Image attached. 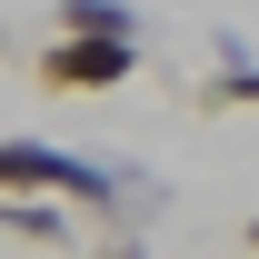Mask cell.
Listing matches in <instances>:
<instances>
[{"label": "cell", "instance_id": "obj_1", "mask_svg": "<svg viewBox=\"0 0 259 259\" xmlns=\"http://www.w3.org/2000/svg\"><path fill=\"white\" fill-rule=\"evenodd\" d=\"M140 70V40L130 30H60L40 50V90H120Z\"/></svg>", "mask_w": 259, "mask_h": 259}, {"label": "cell", "instance_id": "obj_2", "mask_svg": "<svg viewBox=\"0 0 259 259\" xmlns=\"http://www.w3.org/2000/svg\"><path fill=\"white\" fill-rule=\"evenodd\" d=\"M50 30H130V40H140V10H130V0H60Z\"/></svg>", "mask_w": 259, "mask_h": 259}, {"label": "cell", "instance_id": "obj_3", "mask_svg": "<svg viewBox=\"0 0 259 259\" xmlns=\"http://www.w3.org/2000/svg\"><path fill=\"white\" fill-rule=\"evenodd\" d=\"M199 110H259V60H220V80L199 90Z\"/></svg>", "mask_w": 259, "mask_h": 259}, {"label": "cell", "instance_id": "obj_4", "mask_svg": "<svg viewBox=\"0 0 259 259\" xmlns=\"http://www.w3.org/2000/svg\"><path fill=\"white\" fill-rule=\"evenodd\" d=\"M110 259H150V249H140V239H120V249H110Z\"/></svg>", "mask_w": 259, "mask_h": 259}, {"label": "cell", "instance_id": "obj_5", "mask_svg": "<svg viewBox=\"0 0 259 259\" xmlns=\"http://www.w3.org/2000/svg\"><path fill=\"white\" fill-rule=\"evenodd\" d=\"M239 239H249V249H259V220H249V229H239Z\"/></svg>", "mask_w": 259, "mask_h": 259}]
</instances>
